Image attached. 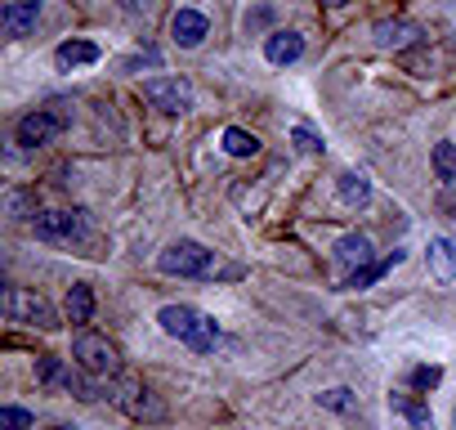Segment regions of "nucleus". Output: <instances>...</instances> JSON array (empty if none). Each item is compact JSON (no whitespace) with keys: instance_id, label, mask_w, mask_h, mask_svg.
Segmentation results:
<instances>
[{"instance_id":"f03ea898","label":"nucleus","mask_w":456,"mask_h":430,"mask_svg":"<svg viewBox=\"0 0 456 430\" xmlns=\"http://www.w3.org/2000/svg\"><path fill=\"white\" fill-rule=\"evenodd\" d=\"M161 274H179V278H206L210 274V252L201 243H175L157 256Z\"/></svg>"},{"instance_id":"9d476101","label":"nucleus","mask_w":456,"mask_h":430,"mask_svg":"<svg viewBox=\"0 0 456 430\" xmlns=\"http://www.w3.org/2000/svg\"><path fill=\"white\" fill-rule=\"evenodd\" d=\"M37 19H41V0H5V32L10 37L37 32Z\"/></svg>"},{"instance_id":"5701e85b","label":"nucleus","mask_w":456,"mask_h":430,"mask_svg":"<svg viewBox=\"0 0 456 430\" xmlns=\"http://www.w3.org/2000/svg\"><path fill=\"white\" fill-rule=\"evenodd\" d=\"M32 412L28 408H0V430H28Z\"/></svg>"},{"instance_id":"0eeeda50","label":"nucleus","mask_w":456,"mask_h":430,"mask_svg":"<svg viewBox=\"0 0 456 430\" xmlns=\"http://www.w3.org/2000/svg\"><path fill=\"white\" fill-rule=\"evenodd\" d=\"M117 403H121L130 417H139V421H161V417H166V403H161L152 390H143V385H126V390L117 394Z\"/></svg>"},{"instance_id":"bb28decb","label":"nucleus","mask_w":456,"mask_h":430,"mask_svg":"<svg viewBox=\"0 0 456 430\" xmlns=\"http://www.w3.org/2000/svg\"><path fill=\"white\" fill-rule=\"evenodd\" d=\"M37 372H41V381H50V385H54V381L63 376V363H59L54 354H41V363H37Z\"/></svg>"},{"instance_id":"4468645a","label":"nucleus","mask_w":456,"mask_h":430,"mask_svg":"<svg viewBox=\"0 0 456 430\" xmlns=\"http://www.w3.org/2000/svg\"><path fill=\"white\" fill-rule=\"evenodd\" d=\"M99 59V45H90V41H63L59 50H54V63L59 68H86V63H94Z\"/></svg>"},{"instance_id":"9b49d317","label":"nucleus","mask_w":456,"mask_h":430,"mask_svg":"<svg viewBox=\"0 0 456 430\" xmlns=\"http://www.w3.org/2000/svg\"><path fill=\"white\" fill-rule=\"evenodd\" d=\"M300 54H305V37H300V32H269V41H265V59H269V63L287 68V63H296Z\"/></svg>"},{"instance_id":"a211bd4d","label":"nucleus","mask_w":456,"mask_h":430,"mask_svg":"<svg viewBox=\"0 0 456 430\" xmlns=\"http://www.w3.org/2000/svg\"><path fill=\"white\" fill-rule=\"evenodd\" d=\"M394 265H403V252L385 256L380 265H362V269H354V274H349V287H354V292H358V287H371V283H380V278H385Z\"/></svg>"},{"instance_id":"39448f33","label":"nucleus","mask_w":456,"mask_h":430,"mask_svg":"<svg viewBox=\"0 0 456 430\" xmlns=\"http://www.w3.org/2000/svg\"><path fill=\"white\" fill-rule=\"evenodd\" d=\"M37 238L45 243H72V238H86V211H45L32 220Z\"/></svg>"},{"instance_id":"393cba45","label":"nucleus","mask_w":456,"mask_h":430,"mask_svg":"<svg viewBox=\"0 0 456 430\" xmlns=\"http://www.w3.org/2000/svg\"><path fill=\"white\" fill-rule=\"evenodd\" d=\"M291 139H296V148H300V153H322V139H318L309 126H296V130H291Z\"/></svg>"},{"instance_id":"6ab92c4d","label":"nucleus","mask_w":456,"mask_h":430,"mask_svg":"<svg viewBox=\"0 0 456 430\" xmlns=\"http://www.w3.org/2000/svg\"><path fill=\"white\" fill-rule=\"evenodd\" d=\"M90 314H94V296L86 283H77L68 292V323H90Z\"/></svg>"},{"instance_id":"c756f323","label":"nucleus","mask_w":456,"mask_h":430,"mask_svg":"<svg viewBox=\"0 0 456 430\" xmlns=\"http://www.w3.org/2000/svg\"><path fill=\"white\" fill-rule=\"evenodd\" d=\"M54 430H77V426H54Z\"/></svg>"},{"instance_id":"7c9ffc66","label":"nucleus","mask_w":456,"mask_h":430,"mask_svg":"<svg viewBox=\"0 0 456 430\" xmlns=\"http://www.w3.org/2000/svg\"><path fill=\"white\" fill-rule=\"evenodd\" d=\"M130 5H139V0H130Z\"/></svg>"},{"instance_id":"412c9836","label":"nucleus","mask_w":456,"mask_h":430,"mask_svg":"<svg viewBox=\"0 0 456 430\" xmlns=\"http://www.w3.org/2000/svg\"><path fill=\"white\" fill-rule=\"evenodd\" d=\"M434 170L443 184H456V144H434Z\"/></svg>"},{"instance_id":"ddd939ff","label":"nucleus","mask_w":456,"mask_h":430,"mask_svg":"<svg viewBox=\"0 0 456 430\" xmlns=\"http://www.w3.org/2000/svg\"><path fill=\"white\" fill-rule=\"evenodd\" d=\"M336 260H340V265H354V269L371 265V238H367V234H345V238L336 243Z\"/></svg>"},{"instance_id":"1a4fd4ad","label":"nucleus","mask_w":456,"mask_h":430,"mask_svg":"<svg viewBox=\"0 0 456 430\" xmlns=\"http://www.w3.org/2000/svg\"><path fill=\"white\" fill-rule=\"evenodd\" d=\"M170 32H175V41H179L183 50H197V45L206 41L210 23H206V14H197V10H179V14L170 19Z\"/></svg>"},{"instance_id":"2eb2a0df","label":"nucleus","mask_w":456,"mask_h":430,"mask_svg":"<svg viewBox=\"0 0 456 430\" xmlns=\"http://www.w3.org/2000/svg\"><path fill=\"white\" fill-rule=\"evenodd\" d=\"M429 269H434V278H456V243L452 238L429 243Z\"/></svg>"},{"instance_id":"b1692460","label":"nucleus","mask_w":456,"mask_h":430,"mask_svg":"<svg viewBox=\"0 0 456 430\" xmlns=\"http://www.w3.org/2000/svg\"><path fill=\"white\" fill-rule=\"evenodd\" d=\"M318 403L331 408V412H349L354 408V394L349 390H327V394H318Z\"/></svg>"},{"instance_id":"20e7f679","label":"nucleus","mask_w":456,"mask_h":430,"mask_svg":"<svg viewBox=\"0 0 456 430\" xmlns=\"http://www.w3.org/2000/svg\"><path fill=\"white\" fill-rule=\"evenodd\" d=\"M143 99L161 112H188L192 108V86L183 77H152L143 81Z\"/></svg>"},{"instance_id":"a878e982","label":"nucleus","mask_w":456,"mask_h":430,"mask_svg":"<svg viewBox=\"0 0 456 430\" xmlns=\"http://www.w3.org/2000/svg\"><path fill=\"white\" fill-rule=\"evenodd\" d=\"M403 412H407V421H411V430H438L434 426V417L420 408V403H403Z\"/></svg>"},{"instance_id":"f3484780","label":"nucleus","mask_w":456,"mask_h":430,"mask_svg":"<svg viewBox=\"0 0 456 430\" xmlns=\"http://www.w3.org/2000/svg\"><path fill=\"white\" fill-rule=\"evenodd\" d=\"M224 153L228 157H256L260 153V139L251 130H242V126H228L224 130Z\"/></svg>"},{"instance_id":"c85d7f7f","label":"nucleus","mask_w":456,"mask_h":430,"mask_svg":"<svg viewBox=\"0 0 456 430\" xmlns=\"http://www.w3.org/2000/svg\"><path fill=\"white\" fill-rule=\"evenodd\" d=\"M322 5H331V10H336V5H345V0H322Z\"/></svg>"},{"instance_id":"f8f14e48","label":"nucleus","mask_w":456,"mask_h":430,"mask_svg":"<svg viewBox=\"0 0 456 430\" xmlns=\"http://www.w3.org/2000/svg\"><path fill=\"white\" fill-rule=\"evenodd\" d=\"M420 41V28L416 23H376V45L380 50H407V45H416Z\"/></svg>"},{"instance_id":"4be33fe9","label":"nucleus","mask_w":456,"mask_h":430,"mask_svg":"<svg viewBox=\"0 0 456 430\" xmlns=\"http://www.w3.org/2000/svg\"><path fill=\"white\" fill-rule=\"evenodd\" d=\"M215 341H219V327H215V318H206V314H201V327L188 336V350H197V354H210V350H215Z\"/></svg>"},{"instance_id":"f257e3e1","label":"nucleus","mask_w":456,"mask_h":430,"mask_svg":"<svg viewBox=\"0 0 456 430\" xmlns=\"http://www.w3.org/2000/svg\"><path fill=\"white\" fill-rule=\"evenodd\" d=\"M72 354H77V363H81L90 376H112V372L121 368V359H117V345H112L108 336L90 332V327H81V332L72 336Z\"/></svg>"},{"instance_id":"aec40b11","label":"nucleus","mask_w":456,"mask_h":430,"mask_svg":"<svg viewBox=\"0 0 456 430\" xmlns=\"http://www.w3.org/2000/svg\"><path fill=\"white\" fill-rule=\"evenodd\" d=\"M5 211L14 215V220H37V193L10 188V193H5Z\"/></svg>"},{"instance_id":"423d86ee","label":"nucleus","mask_w":456,"mask_h":430,"mask_svg":"<svg viewBox=\"0 0 456 430\" xmlns=\"http://www.w3.org/2000/svg\"><path fill=\"white\" fill-rule=\"evenodd\" d=\"M59 130H63V117H54V112H28V117L19 121V144H23V148H41V144H50Z\"/></svg>"},{"instance_id":"7ed1b4c3","label":"nucleus","mask_w":456,"mask_h":430,"mask_svg":"<svg viewBox=\"0 0 456 430\" xmlns=\"http://www.w3.org/2000/svg\"><path fill=\"white\" fill-rule=\"evenodd\" d=\"M5 314H10L14 323H28V327H41V332L59 327L54 310H50L37 292H28V287H10V292H5Z\"/></svg>"},{"instance_id":"6e6552de","label":"nucleus","mask_w":456,"mask_h":430,"mask_svg":"<svg viewBox=\"0 0 456 430\" xmlns=\"http://www.w3.org/2000/svg\"><path fill=\"white\" fill-rule=\"evenodd\" d=\"M157 323H161L166 336H179V341L188 345V336L201 327V314H197L192 305H166V310L157 314Z\"/></svg>"},{"instance_id":"dca6fc26","label":"nucleus","mask_w":456,"mask_h":430,"mask_svg":"<svg viewBox=\"0 0 456 430\" xmlns=\"http://www.w3.org/2000/svg\"><path fill=\"white\" fill-rule=\"evenodd\" d=\"M367 197H371V179L362 170H345L340 175V202L345 206H362Z\"/></svg>"},{"instance_id":"cd10ccee","label":"nucleus","mask_w":456,"mask_h":430,"mask_svg":"<svg viewBox=\"0 0 456 430\" xmlns=\"http://www.w3.org/2000/svg\"><path fill=\"white\" fill-rule=\"evenodd\" d=\"M438 376H443L438 368H416V385H420V390H434V385H438Z\"/></svg>"}]
</instances>
